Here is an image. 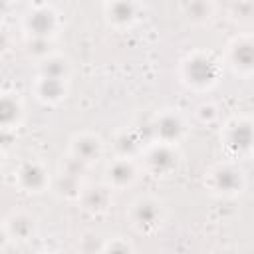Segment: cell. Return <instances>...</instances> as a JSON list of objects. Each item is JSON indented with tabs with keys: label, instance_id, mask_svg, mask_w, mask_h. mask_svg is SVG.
Returning <instances> with one entry per match:
<instances>
[{
	"label": "cell",
	"instance_id": "cell-1",
	"mask_svg": "<svg viewBox=\"0 0 254 254\" xmlns=\"http://www.w3.org/2000/svg\"><path fill=\"white\" fill-rule=\"evenodd\" d=\"M183 81L194 89H206L216 81L218 65L206 54H192L183 62L181 67Z\"/></svg>",
	"mask_w": 254,
	"mask_h": 254
},
{
	"label": "cell",
	"instance_id": "cell-2",
	"mask_svg": "<svg viewBox=\"0 0 254 254\" xmlns=\"http://www.w3.org/2000/svg\"><path fill=\"white\" fill-rule=\"evenodd\" d=\"M129 220L135 230L151 232V230L159 228V224L163 220V206L159 200H155L151 196L137 198L129 208Z\"/></svg>",
	"mask_w": 254,
	"mask_h": 254
},
{
	"label": "cell",
	"instance_id": "cell-3",
	"mask_svg": "<svg viewBox=\"0 0 254 254\" xmlns=\"http://www.w3.org/2000/svg\"><path fill=\"white\" fill-rule=\"evenodd\" d=\"M145 165L155 177H169L173 171H177L179 155L171 143H159L147 151Z\"/></svg>",
	"mask_w": 254,
	"mask_h": 254
},
{
	"label": "cell",
	"instance_id": "cell-4",
	"mask_svg": "<svg viewBox=\"0 0 254 254\" xmlns=\"http://www.w3.org/2000/svg\"><path fill=\"white\" fill-rule=\"evenodd\" d=\"M208 187L218 194H236L244 187V175L232 165H218L208 173Z\"/></svg>",
	"mask_w": 254,
	"mask_h": 254
},
{
	"label": "cell",
	"instance_id": "cell-5",
	"mask_svg": "<svg viewBox=\"0 0 254 254\" xmlns=\"http://www.w3.org/2000/svg\"><path fill=\"white\" fill-rule=\"evenodd\" d=\"M101 151H103L101 139L97 135H91V133H79L69 143V155L73 159L81 161L83 165L97 161L101 157Z\"/></svg>",
	"mask_w": 254,
	"mask_h": 254
},
{
	"label": "cell",
	"instance_id": "cell-6",
	"mask_svg": "<svg viewBox=\"0 0 254 254\" xmlns=\"http://www.w3.org/2000/svg\"><path fill=\"white\" fill-rule=\"evenodd\" d=\"M137 179V167L131 161V157H117L109 163L105 171V181L109 189H123L133 185Z\"/></svg>",
	"mask_w": 254,
	"mask_h": 254
},
{
	"label": "cell",
	"instance_id": "cell-7",
	"mask_svg": "<svg viewBox=\"0 0 254 254\" xmlns=\"http://www.w3.org/2000/svg\"><path fill=\"white\" fill-rule=\"evenodd\" d=\"M16 181L26 192H42L48 187V171L38 161H26L18 169Z\"/></svg>",
	"mask_w": 254,
	"mask_h": 254
},
{
	"label": "cell",
	"instance_id": "cell-8",
	"mask_svg": "<svg viewBox=\"0 0 254 254\" xmlns=\"http://www.w3.org/2000/svg\"><path fill=\"white\" fill-rule=\"evenodd\" d=\"M153 133L161 143H171L173 145L185 133V123L177 113L163 111L161 115H157V119L153 123Z\"/></svg>",
	"mask_w": 254,
	"mask_h": 254
},
{
	"label": "cell",
	"instance_id": "cell-9",
	"mask_svg": "<svg viewBox=\"0 0 254 254\" xmlns=\"http://www.w3.org/2000/svg\"><path fill=\"white\" fill-rule=\"evenodd\" d=\"M58 18L52 8H36L26 16V30L32 38H48L56 32Z\"/></svg>",
	"mask_w": 254,
	"mask_h": 254
},
{
	"label": "cell",
	"instance_id": "cell-10",
	"mask_svg": "<svg viewBox=\"0 0 254 254\" xmlns=\"http://www.w3.org/2000/svg\"><path fill=\"white\" fill-rule=\"evenodd\" d=\"M4 226H6L10 240H16V242H28L36 234V218L28 212H22V210L12 212L4 220Z\"/></svg>",
	"mask_w": 254,
	"mask_h": 254
},
{
	"label": "cell",
	"instance_id": "cell-11",
	"mask_svg": "<svg viewBox=\"0 0 254 254\" xmlns=\"http://www.w3.org/2000/svg\"><path fill=\"white\" fill-rule=\"evenodd\" d=\"M224 137H226V147L232 153H238V155L246 153L250 149V143H252L250 121L248 119H236L234 123H228Z\"/></svg>",
	"mask_w": 254,
	"mask_h": 254
},
{
	"label": "cell",
	"instance_id": "cell-12",
	"mask_svg": "<svg viewBox=\"0 0 254 254\" xmlns=\"http://www.w3.org/2000/svg\"><path fill=\"white\" fill-rule=\"evenodd\" d=\"M34 91H36V97L44 103H60L62 99H65V93H67V83L65 79H60V77H46V75H40L36 85H34Z\"/></svg>",
	"mask_w": 254,
	"mask_h": 254
},
{
	"label": "cell",
	"instance_id": "cell-13",
	"mask_svg": "<svg viewBox=\"0 0 254 254\" xmlns=\"http://www.w3.org/2000/svg\"><path fill=\"white\" fill-rule=\"evenodd\" d=\"M105 16H107L109 24H113L117 28L129 26L137 18V4H135V0H107Z\"/></svg>",
	"mask_w": 254,
	"mask_h": 254
},
{
	"label": "cell",
	"instance_id": "cell-14",
	"mask_svg": "<svg viewBox=\"0 0 254 254\" xmlns=\"http://www.w3.org/2000/svg\"><path fill=\"white\" fill-rule=\"evenodd\" d=\"M252 42L242 38V40H236L232 46H230V56H228V62L230 65L234 67L236 73L240 75H248L252 71Z\"/></svg>",
	"mask_w": 254,
	"mask_h": 254
},
{
	"label": "cell",
	"instance_id": "cell-15",
	"mask_svg": "<svg viewBox=\"0 0 254 254\" xmlns=\"http://www.w3.org/2000/svg\"><path fill=\"white\" fill-rule=\"evenodd\" d=\"M81 204L83 210L91 214H103L111 206V189L109 187H91L83 190L81 194Z\"/></svg>",
	"mask_w": 254,
	"mask_h": 254
},
{
	"label": "cell",
	"instance_id": "cell-16",
	"mask_svg": "<svg viewBox=\"0 0 254 254\" xmlns=\"http://www.w3.org/2000/svg\"><path fill=\"white\" fill-rule=\"evenodd\" d=\"M183 16L192 22V24H204L212 18L214 14V4L212 0H183L181 4Z\"/></svg>",
	"mask_w": 254,
	"mask_h": 254
},
{
	"label": "cell",
	"instance_id": "cell-17",
	"mask_svg": "<svg viewBox=\"0 0 254 254\" xmlns=\"http://www.w3.org/2000/svg\"><path fill=\"white\" fill-rule=\"evenodd\" d=\"M22 105L16 97L4 93L0 95V129H14L20 121Z\"/></svg>",
	"mask_w": 254,
	"mask_h": 254
},
{
	"label": "cell",
	"instance_id": "cell-18",
	"mask_svg": "<svg viewBox=\"0 0 254 254\" xmlns=\"http://www.w3.org/2000/svg\"><path fill=\"white\" fill-rule=\"evenodd\" d=\"M40 75L67 79V75H69V62H67L65 58H62V56L48 54L46 58H42V64H40Z\"/></svg>",
	"mask_w": 254,
	"mask_h": 254
},
{
	"label": "cell",
	"instance_id": "cell-19",
	"mask_svg": "<svg viewBox=\"0 0 254 254\" xmlns=\"http://www.w3.org/2000/svg\"><path fill=\"white\" fill-rule=\"evenodd\" d=\"M79 179H81V175H75V173L62 169V173L56 181L58 194L65 196V198H79V194H81V181Z\"/></svg>",
	"mask_w": 254,
	"mask_h": 254
},
{
	"label": "cell",
	"instance_id": "cell-20",
	"mask_svg": "<svg viewBox=\"0 0 254 254\" xmlns=\"http://www.w3.org/2000/svg\"><path fill=\"white\" fill-rule=\"evenodd\" d=\"M115 147L119 151V157H133L139 149V141L135 133H121L115 141Z\"/></svg>",
	"mask_w": 254,
	"mask_h": 254
},
{
	"label": "cell",
	"instance_id": "cell-21",
	"mask_svg": "<svg viewBox=\"0 0 254 254\" xmlns=\"http://www.w3.org/2000/svg\"><path fill=\"white\" fill-rule=\"evenodd\" d=\"M196 117L202 121V123H212L216 117H218V109L214 103H200L196 107Z\"/></svg>",
	"mask_w": 254,
	"mask_h": 254
},
{
	"label": "cell",
	"instance_id": "cell-22",
	"mask_svg": "<svg viewBox=\"0 0 254 254\" xmlns=\"http://www.w3.org/2000/svg\"><path fill=\"white\" fill-rule=\"evenodd\" d=\"M99 250H103V252H131L133 250V246L125 240V238H121V236H115L113 240H109V242H105Z\"/></svg>",
	"mask_w": 254,
	"mask_h": 254
},
{
	"label": "cell",
	"instance_id": "cell-23",
	"mask_svg": "<svg viewBox=\"0 0 254 254\" xmlns=\"http://www.w3.org/2000/svg\"><path fill=\"white\" fill-rule=\"evenodd\" d=\"M28 48H30L32 54L46 58L50 54V40L48 38H32L30 44H28Z\"/></svg>",
	"mask_w": 254,
	"mask_h": 254
},
{
	"label": "cell",
	"instance_id": "cell-24",
	"mask_svg": "<svg viewBox=\"0 0 254 254\" xmlns=\"http://www.w3.org/2000/svg\"><path fill=\"white\" fill-rule=\"evenodd\" d=\"M16 135H14V129H0V149H8L12 143H14Z\"/></svg>",
	"mask_w": 254,
	"mask_h": 254
},
{
	"label": "cell",
	"instance_id": "cell-25",
	"mask_svg": "<svg viewBox=\"0 0 254 254\" xmlns=\"http://www.w3.org/2000/svg\"><path fill=\"white\" fill-rule=\"evenodd\" d=\"M8 46H10V36H8V32L0 26V56L8 50Z\"/></svg>",
	"mask_w": 254,
	"mask_h": 254
},
{
	"label": "cell",
	"instance_id": "cell-26",
	"mask_svg": "<svg viewBox=\"0 0 254 254\" xmlns=\"http://www.w3.org/2000/svg\"><path fill=\"white\" fill-rule=\"evenodd\" d=\"M8 242H10V236H8V232H6V226L0 224V250H6Z\"/></svg>",
	"mask_w": 254,
	"mask_h": 254
},
{
	"label": "cell",
	"instance_id": "cell-27",
	"mask_svg": "<svg viewBox=\"0 0 254 254\" xmlns=\"http://www.w3.org/2000/svg\"><path fill=\"white\" fill-rule=\"evenodd\" d=\"M8 6H10V2H6V0H0V16H4V14L8 12Z\"/></svg>",
	"mask_w": 254,
	"mask_h": 254
},
{
	"label": "cell",
	"instance_id": "cell-28",
	"mask_svg": "<svg viewBox=\"0 0 254 254\" xmlns=\"http://www.w3.org/2000/svg\"><path fill=\"white\" fill-rule=\"evenodd\" d=\"M2 161H4V155H2V149H0V167H2Z\"/></svg>",
	"mask_w": 254,
	"mask_h": 254
},
{
	"label": "cell",
	"instance_id": "cell-29",
	"mask_svg": "<svg viewBox=\"0 0 254 254\" xmlns=\"http://www.w3.org/2000/svg\"><path fill=\"white\" fill-rule=\"evenodd\" d=\"M6 2H12V0H6Z\"/></svg>",
	"mask_w": 254,
	"mask_h": 254
},
{
	"label": "cell",
	"instance_id": "cell-30",
	"mask_svg": "<svg viewBox=\"0 0 254 254\" xmlns=\"http://www.w3.org/2000/svg\"><path fill=\"white\" fill-rule=\"evenodd\" d=\"M105 2H107V0H105Z\"/></svg>",
	"mask_w": 254,
	"mask_h": 254
}]
</instances>
